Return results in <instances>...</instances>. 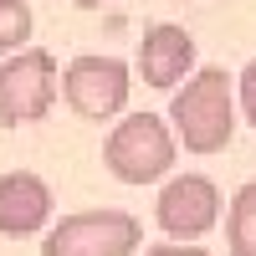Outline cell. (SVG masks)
<instances>
[{
	"instance_id": "cell-1",
	"label": "cell",
	"mask_w": 256,
	"mask_h": 256,
	"mask_svg": "<svg viewBox=\"0 0 256 256\" xmlns=\"http://www.w3.org/2000/svg\"><path fill=\"white\" fill-rule=\"evenodd\" d=\"M169 118H174V134L190 154H220L236 138V92H230L226 67L190 72L169 102Z\"/></svg>"
},
{
	"instance_id": "cell-2",
	"label": "cell",
	"mask_w": 256,
	"mask_h": 256,
	"mask_svg": "<svg viewBox=\"0 0 256 256\" xmlns=\"http://www.w3.org/2000/svg\"><path fill=\"white\" fill-rule=\"evenodd\" d=\"M174 128H169L159 113H134L118 118L108 144H102V164L108 174L123 184H154L174 169Z\"/></svg>"
},
{
	"instance_id": "cell-3",
	"label": "cell",
	"mask_w": 256,
	"mask_h": 256,
	"mask_svg": "<svg viewBox=\"0 0 256 256\" xmlns=\"http://www.w3.org/2000/svg\"><path fill=\"white\" fill-rule=\"evenodd\" d=\"M144 246V226L128 210H77V216H62L41 256H134Z\"/></svg>"
},
{
	"instance_id": "cell-4",
	"label": "cell",
	"mask_w": 256,
	"mask_h": 256,
	"mask_svg": "<svg viewBox=\"0 0 256 256\" xmlns=\"http://www.w3.org/2000/svg\"><path fill=\"white\" fill-rule=\"evenodd\" d=\"M56 92H62V72H56L52 52H41V46L10 52L6 67H0V123L20 128V123L46 118Z\"/></svg>"
},
{
	"instance_id": "cell-5",
	"label": "cell",
	"mask_w": 256,
	"mask_h": 256,
	"mask_svg": "<svg viewBox=\"0 0 256 256\" xmlns=\"http://www.w3.org/2000/svg\"><path fill=\"white\" fill-rule=\"evenodd\" d=\"M128 92H134V72L118 56H77L67 72H62V98L77 118H118L128 108Z\"/></svg>"
},
{
	"instance_id": "cell-6",
	"label": "cell",
	"mask_w": 256,
	"mask_h": 256,
	"mask_svg": "<svg viewBox=\"0 0 256 256\" xmlns=\"http://www.w3.org/2000/svg\"><path fill=\"white\" fill-rule=\"evenodd\" d=\"M154 220H159L164 236H174V241L210 236L216 220H220V190H216V180H205V174H174L159 190V200H154Z\"/></svg>"
},
{
	"instance_id": "cell-7",
	"label": "cell",
	"mask_w": 256,
	"mask_h": 256,
	"mask_svg": "<svg viewBox=\"0 0 256 256\" xmlns=\"http://www.w3.org/2000/svg\"><path fill=\"white\" fill-rule=\"evenodd\" d=\"M52 220V184L31 169L0 174V236H36Z\"/></svg>"
},
{
	"instance_id": "cell-8",
	"label": "cell",
	"mask_w": 256,
	"mask_h": 256,
	"mask_svg": "<svg viewBox=\"0 0 256 256\" xmlns=\"http://www.w3.org/2000/svg\"><path fill=\"white\" fill-rule=\"evenodd\" d=\"M138 77L148 82V88H174L180 77L195 72V36H190L184 26H148L144 41H138Z\"/></svg>"
},
{
	"instance_id": "cell-9",
	"label": "cell",
	"mask_w": 256,
	"mask_h": 256,
	"mask_svg": "<svg viewBox=\"0 0 256 256\" xmlns=\"http://www.w3.org/2000/svg\"><path fill=\"white\" fill-rule=\"evenodd\" d=\"M226 246L230 256H256V180L241 184L226 210Z\"/></svg>"
},
{
	"instance_id": "cell-10",
	"label": "cell",
	"mask_w": 256,
	"mask_h": 256,
	"mask_svg": "<svg viewBox=\"0 0 256 256\" xmlns=\"http://www.w3.org/2000/svg\"><path fill=\"white\" fill-rule=\"evenodd\" d=\"M26 36H31V6L26 0H0V56L20 52Z\"/></svg>"
},
{
	"instance_id": "cell-11",
	"label": "cell",
	"mask_w": 256,
	"mask_h": 256,
	"mask_svg": "<svg viewBox=\"0 0 256 256\" xmlns=\"http://www.w3.org/2000/svg\"><path fill=\"white\" fill-rule=\"evenodd\" d=\"M241 113H246V123L256 128V62H246V72H241Z\"/></svg>"
},
{
	"instance_id": "cell-12",
	"label": "cell",
	"mask_w": 256,
	"mask_h": 256,
	"mask_svg": "<svg viewBox=\"0 0 256 256\" xmlns=\"http://www.w3.org/2000/svg\"><path fill=\"white\" fill-rule=\"evenodd\" d=\"M144 256H210L205 246H154V251H144Z\"/></svg>"
},
{
	"instance_id": "cell-13",
	"label": "cell",
	"mask_w": 256,
	"mask_h": 256,
	"mask_svg": "<svg viewBox=\"0 0 256 256\" xmlns=\"http://www.w3.org/2000/svg\"><path fill=\"white\" fill-rule=\"evenodd\" d=\"M77 10H102V6H113V0H72Z\"/></svg>"
}]
</instances>
